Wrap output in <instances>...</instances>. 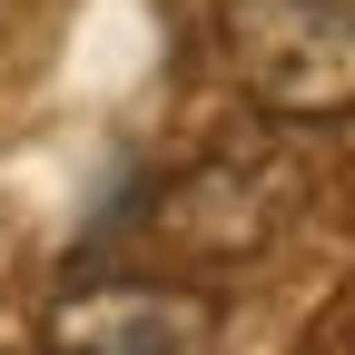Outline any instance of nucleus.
I'll return each mask as SVG.
<instances>
[{"label": "nucleus", "mask_w": 355, "mask_h": 355, "mask_svg": "<svg viewBox=\"0 0 355 355\" xmlns=\"http://www.w3.org/2000/svg\"><path fill=\"white\" fill-rule=\"evenodd\" d=\"M306 207V168L286 148H207L148 198V247L178 266H247L277 247V227Z\"/></svg>", "instance_id": "1"}, {"label": "nucleus", "mask_w": 355, "mask_h": 355, "mask_svg": "<svg viewBox=\"0 0 355 355\" xmlns=\"http://www.w3.org/2000/svg\"><path fill=\"white\" fill-rule=\"evenodd\" d=\"M227 69L266 119H355V0H227Z\"/></svg>", "instance_id": "2"}, {"label": "nucleus", "mask_w": 355, "mask_h": 355, "mask_svg": "<svg viewBox=\"0 0 355 355\" xmlns=\"http://www.w3.org/2000/svg\"><path fill=\"white\" fill-rule=\"evenodd\" d=\"M207 345V296L158 286V277H109L50 306L40 355H198Z\"/></svg>", "instance_id": "3"}]
</instances>
